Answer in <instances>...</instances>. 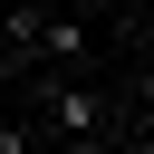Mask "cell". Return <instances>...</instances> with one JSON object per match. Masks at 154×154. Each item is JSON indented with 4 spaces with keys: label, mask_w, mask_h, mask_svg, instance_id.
<instances>
[{
    "label": "cell",
    "mask_w": 154,
    "mask_h": 154,
    "mask_svg": "<svg viewBox=\"0 0 154 154\" xmlns=\"http://www.w3.org/2000/svg\"><path fill=\"white\" fill-rule=\"evenodd\" d=\"M29 48H38V0H10V10H0V58H10V67H38Z\"/></svg>",
    "instance_id": "cell-3"
},
{
    "label": "cell",
    "mask_w": 154,
    "mask_h": 154,
    "mask_svg": "<svg viewBox=\"0 0 154 154\" xmlns=\"http://www.w3.org/2000/svg\"><path fill=\"white\" fill-rule=\"evenodd\" d=\"M38 67H87L96 58V19H77V10H38V48H29Z\"/></svg>",
    "instance_id": "cell-2"
},
{
    "label": "cell",
    "mask_w": 154,
    "mask_h": 154,
    "mask_svg": "<svg viewBox=\"0 0 154 154\" xmlns=\"http://www.w3.org/2000/svg\"><path fill=\"white\" fill-rule=\"evenodd\" d=\"M0 154H38V135H29V125H10V116H0Z\"/></svg>",
    "instance_id": "cell-4"
},
{
    "label": "cell",
    "mask_w": 154,
    "mask_h": 154,
    "mask_svg": "<svg viewBox=\"0 0 154 154\" xmlns=\"http://www.w3.org/2000/svg\"><path fill=\"white\" fill-rule=\"evenodd\" d=\"M38 125H48L58 144H87V135H116L125 106H116L106 87H87V77H48V87H38Z\"/></svg>",
    "instance_id": "cell-1"
}]
</instances>
